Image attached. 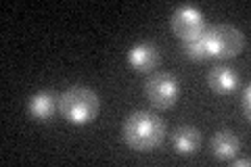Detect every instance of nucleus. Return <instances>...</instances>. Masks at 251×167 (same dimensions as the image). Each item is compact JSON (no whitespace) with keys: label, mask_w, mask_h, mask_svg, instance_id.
I'll list each match as a JSON object with an SVG mask.
<instances>
[{"label":"nucleus","mask_w":251,"mask_h":167,"mask_svg":"<svg viewBox=\"0 0 251 167\" xmlns=\"http://www.w3.org/2000/svg\"><path fill=\"white\" fill-rule=\"evenodd\" d=\"M166 125L155 113L149 111H134L126 117L122 125V138L134 150H151L163 140Z\"/></svg>","instance_id":"f257e3e1"},{"label":"nucleus","mask_w":251,"mask_h":167,"mask_svg":"<svg viewBox=\"0 0 251 167\" xmlns=\"http://www.w3.org/2000/svg\"><path fill=\"white\" fill-rule=\"evenodd\" d=\"M59 111L69 123L86 125L99 113V96L92 88L72 86L59 96Z\"/></svg>","instance_id":"f03ea898"},{"label":"nucleus","mask_w":251,"mask_h":167,"mask_svg":"<svg viewBox=\"0 0 251 167\" xmlns=\"http://www.w3.org/2000/svg\"><path fill=\"white\" fill-rule=\"evenodd\" d=\"M205 38H207L209 57L216 59H232L245 48L243 31L234 25H228V23H218V25L207 27Z\"/></svg>","instance_id":"7ed1b4c3"},{"label":"nucleus","mask_w":251,"mask_h":167,"mask_svg":"<svg viewBox=\"0 0 251 167\" xmlns=\"http://www.w3.org/2000/svg\"><path fill=\"white\" fill-rule=\"evenodd\" d=\"M145 94L155 109H168L180 96V82L172 73L159 71L145 82Z\"/></svg>","instance_id":"20e7f679"},{"label":"nucleus","mask_w":251,"mask_h":167,"mask_svg":"<svg viewBox=\"0 0 251 167\" xmlns=\"http://www.w3.org/2000/svg\"><path fill=\"white\" fill-rule=\"evenodd\" d=\"M172 29H174L176 36H180L182 40H188V38L203 34L207 29V23L199 9H195L191 4H184V6H178L172 13Z\"/></svg>","instance_id":"39448f33"},{"label":"nucleus","mask_w":251,"mask_h":167,"mask_svg":"<svg viewBox=\"0 0 251 167\" xmlns=\"http://www.w3.org/2000/svg\"><path fill=\"white\" fill-rule=\"evenodd\" d=\"M159 48L153 42H136L134 46H130L128 54V65L136 71H151L157 63H159Z\"/></svg>","instance_id":"423d86ee"},{"label":"nucleus","mask_w":251,"mask_h":167,"mask_svg":"<svg viewBox=\"0 0 251 167\" xmlns=\"http://www.w3.org/2000/svg\"><path fill=\"white\" fill-rule=\"evenodd\" d=\"M59 111V98L49 90H40L27 100V113L34 121H49Z\"/></svg>","instance_id":"0eeeda50"},{"label":"nucleus","mask_w":251,"mask_h":167,"mask_svg":"<svg viewBox=\"0 0 251 167\" xmlns=\"http://www.w3.org/2000/svg\"><path fill=\"white\" fill-rule=\"evenodd\" d=\"M207 84H209V88L218 94H230L239 88L241 77L237 71L228 65H214L207 73Z\"/></svg>","instance_id":"6e6552de"},{"label":"nucleus","mask_w":251,"mask_h":167,"mask_svg":"<svg viewBox=\"0 0 251 167\" xmlns=\"http://www.w3.org/2000/svg\"><path fill=\"white\" fill-rule=\"evenodd\" d=\"M241 140L232 130H218L211 136V153L220 161H230V159L239 153Z\"/></svg>","instance_id":"1a4fd4ad"},{"label":"nucleus","mask_w":251,"mask_h":167,"mask_svg":"<svg viewBox=\"0 0 251 167\" xmlns=\"http://www.w3.org/2000/svg\"><path fill=\"white\" fill-rule=\"evenodd\" d=\"M172 142H174V148L178 155H193L201 146V132L197 128H193V125H182V128H178L174 132Z\"/></svg>","instance_id":"9d476101"},{"label":"nucleus","mask_w":251,"mask_h":167,"mask_svg":"<svg viewBox=\"0 0 251 167\" xmlns=\"http://www.w3.org/2000/svg\"><path fill=\"white\" fill-rule=\"evenodd\" d=\"M184 52L188 59L193 61H205L209 59V48H207V38H205V31L195 38H188L184 40Z\"/></svg>","instance_id":"9b49d317"},{"label":"nucleus","mask_w":251,"mask_h":167,"mask_svg":"<svg viewBox=\"0 0 251 167\" xmlns=\"http://www.w3.org/2000/svg\"><path fill=\"white\" fill-rule=\"evenodd\" d=\"M249 98H251V88H249V86H245V88H243V96H241V109H243V115H245V119H249V113H251Z\"/></svg>","instance_id":"f8f14e48"},{"label":"nucleus","mask_w":251,"mask_h":167,"mask_svg":"<svg viewBox=\"0 0 251 167\" xmlns=\"http://www.w3.org/2000/svg\"><path fill=\"white\" fill-rule=\"evenodd\" d=\"M232 165H237V167H247V165H249V157H239V159H234Z\"/></svg>","instance_id":"ddd939ff"}]
</instances>
